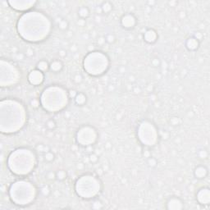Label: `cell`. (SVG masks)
Returning <instances> with one entry per match:
<instances>
[{"label":"cell","mask_w":210,"mask_h":210,"mask_svg":"<svg viewBox=\"0 0 210 210\" xmlns=\"http://www.w3.org/2000/svg\"><path fill=\"white\" fill-rule=\"evenodd\" d=\"M89 14H90V12H89L88 8H86V7H82L79 10V16L81 17H82V18H86L89 16Z\"/></svg>","instance_id":"obj_11"},{"label":"cell","mask_w":210,"mask_h":210,"mask_svg":"<svg viewBox=\"0 0 210 210\" xmlns=\"http://www.w3.org/2000/svg\"><path fill=\"white\" fill-rule=\"evenodd\" d=\"M197 199L201 204H209L210 201L209 189L208 188L201 189L197 194Z\"/></svg>","instance_id":"obj_1"},{"label":"cell","mask_w":210,"mask_h":210,"mask_svg":"<svg viewBox=\"0 0 210 210\" xmlns=\"http://www.w3.org/2000/svg\"><path fill=\"white\" fill-rule=\"evenodd\" d=\"M56 177L59 180H63L66 177V173L64 171H59L58 173H56Z\"/></svg>","instance_id":"obj_12"},{"label":"cell","mask_w":210,"mask_h":210,"mask_svg":"<svg viewBox=\"0 0 210 210\" xmlns=\"http://www.w3.org/2000/svg\"><path fill=\"white\" fill-rule=\"evenodd\" d=\"M183 203L177 197L170 198L167 203V208L168 209H183Z\"/></svg>","instance_id":"obj_3"},{"label":"cell","mask_w":210,"mask_h":210,"mask_svg":"<svg viewBox=\"0 0 210 210\" xmlns=\"http://www.w3.org/2000/svg\"><path fill=\"white\" fill-rule=\"evenodd\" d=\"M44 80V75L41 71L35 70L32 71L29 75L30 82L34 85H39Z\"/></svg>","instance_id":"obj_2"},{"label":"cell","mask_w":210,"mask_h":210,"mask_svg":"<svg viewBox=\"0 0 210 210\" xmlns=\"http://www.w3.org/2000/svg\"><path fill=\"white\" fill-rule=\"evenodd\" d=\"M47 127H49L50 129H53V128L55 127V122H54L53 120H50V121H49V122H47Z\"/></svg>","instance_id":"obj_15"},{"label":"cell","mask_w":210,"mask_h":210,"mask_svg":"<svg viewBox=\"0 0 210 210\" xmlns=\"http://www.w3.org/2000/svg\"><path fill=\"white\" fill-rule=\"evenodd\" d=\"M75 100H76V103H77V104L82 105V104L86 103V96L83 95V94H79V95H76Z\"/></svg>","instance_id":"obj_9"},{"label":"cell","mask_w":210,"mask_h":210,"mask_svg":"<svg viewBox=\"0 0 210 210\" xmlns=\"http://www.w3.org/2000/svg\"><path fill=\"white\" fill-rule=\"evenodd\" d=\"M156 33L155 31H153L152 30H148L146 34H145V40L148 43H153L156 40Z\"/></svg>","instance_id":"obj_7"},{"label":"cell","mask_w":210,"mask_h":210,"mask_svg":"<svg viewBox=\"0 0 210 210\" xmlns=\"http://www.w3.org/2000/svg\"><path fill=\"white\" fill-rule=\"evenodd\" d=\"M122 24L126 28H132L136 24V19L132 15H127L124 16L122 19Z\"/></svg>","instance_id":"obj_4"},{"label":"cell","mask_w":210,"mask_h":210,"mask_svg":"<svg viewBox=\"0 0 210 210\" xmlns=\"http://www.w3.org/2000/svg\"><path fill=\"white\" fill-rule=\"evenodd\" d=\"M58 27L62 30H66L67 28V22L66 21H61L58 24Z\"/></svg>","instance_id":"obj_14"},{"label":"cell","mask_w":210,"mask_h":210,"mask_svg":"<svg viewBox=\"0 0 210 210\" xmlns=\"http://www.w3.org/2000/svg\"><path fill=\"white\" fill-rule=\"evenodd\" d=\"M50 68H51V70L54 71L55 72H58L59 71L62 69V62H59V61H54L51 63V65H50Z\"/></svg>","instance_id":"obj_8"},{"label":"cell","mask_w":210,"mask_h":210,"mask_svg":"<svg viewBox=\"0 0 210 210\" xmlns=\"http://www.w3.org/2000/svg\"><path fill=\"white\" fill-rule=\"evenodd\" d=\"M49 64H48V62H45V61H41V62H40L38 63L37 65V67H38V70L41 71L42 72L43 71H45L48 70V68H49Z\"/></svg>","instance_id":"obj_10"},{"label":"cell","mask_w":210,"mask_h":210,"mask_svg":"<svg viewBox=\"0 0 210 210\" xmlns=\"http://www.w3.org/2000/svg\"><path fill=\"white\" fill-rule=\"evenodd\" d=\"M198 45H199V42L196 38H189L186 42V47L189 50H194L195 49H197Z\"/></svg>","instance_id":"obj_6"},{"label":"cell","mask_w":210,"mask_h":210,"mask_svg":"<svg viewBox=\"0 0 210 210\" xmlns=\"http://www.w3.org/2000/svg\"><path fill=\"white\" fill-rule=\"evenodd\" d=\"M45 160L49 161V162H50V161H52V160H54V153H51V152L46 153L45 156Z\"/></svg>","instance_id":"obj_13"},{"label":"cell","mask_w":210,"mask_h":210,"mask_svg":"<svg viewBox=\"0 0 210 210\" xmlns=\"http://www.w3.org/2000/svg\"><path fill=\"white\" fill-rule=\"evenodd\" d=\"M207 173H208L207 169L204 167H202V166L198 167L197 168L194 170V176L197 178H199V179L204 178L206 177V175H207Z\"/></svg>","instance_id":"obj_5"}]
</instances>
